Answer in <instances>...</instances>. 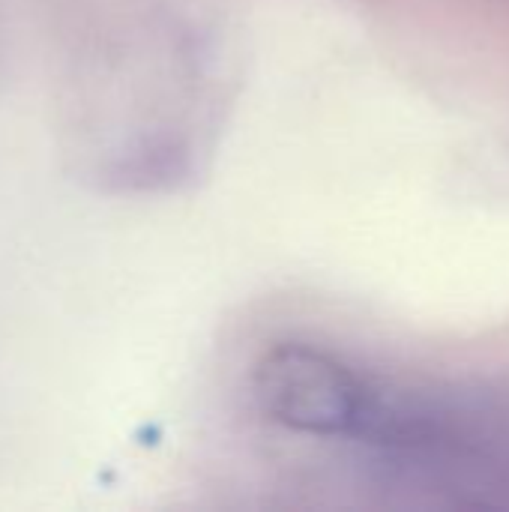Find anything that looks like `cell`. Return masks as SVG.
<instances>
[{
	"label": "cell",
	"mask_w": 509,
	"mask_h": 512,
	"mask_svg": "<svg viewBox=\"0 0 509 512\" xmlns=\"http://www.w3.org/2000/svg\"><path fill=\"white\" fill-rule=\"evenodd\" d=\"M330 441L366 450L411 483L509 492V393L408 390L351 369Z\"/></svg>",
	"instance_id": "cell-1"
}]
</instances>
